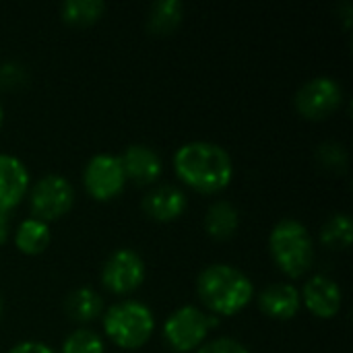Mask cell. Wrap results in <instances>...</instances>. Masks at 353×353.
I'll return each instance as SVG.
<instances>
[{
	"label": "cell",
	"mask_w": 353,
	"mask_h": 353,
	"mask_svg": "<svg viewBox=\"0 0 353 353\" xmlns=\"http://www.w3.org/2000/svg\"><path fill=\"white\" fill-rule=\"evenodd\" d=\"M83 180H85V188L93 199L108 201L122 192L126 176L120 157L110 153H97L87 161Z\"/></svg>",
	"instance_id": "8"
},
{
	"label": "cell",
	"mask_w": 353,
	"mask_h": 353,
	"mask_svg": "<svg viewBox=\"0 0 353 353\" xmlns=\"http://www.w3.org/2000/svg\"><path fill=\"white\" fill-rule=\"evenodd\" d=\"M319 155V161L329 168V170H345L347 165V151L341 143L337 141H327L319 147L316 151Z\"/></svg>",
	"instance_id": "22"
},
{
	"label": "cell",
	"mask_w": 353,
	"mask_h": 353,
	"mask_svg": "<svg viewBox=\"0 0 353 353\" xmlns=\"http://www.w3.org/2000/svg\"><path fill=\"white\" fill-rule=\"evenodd\" d=\"M153 327V312L137 300H122L110 306L103 316V329L108 337L126 350L141 347L151 337Z\"/></svg>",
	"instance_id": "4"
},
{
	"label": "cell",
	"mask_w": 353,
	"mask_h": 353,
	"mask_svg": "<svg viewBox=\"0 0 353 353\" xmlns=\"http://www.w3.org/2000/svg\"><path fill=\"white\" fill-rule=\"evenodd\" d=\"M209 333V321L196 306L178 308L163 325L165 341L178 352H190L199 347Z\"/></svg>",
	"instance_id": "7"
},
{
	"label": "cell",
	"mask_w": 353,
	"mask_h": 353,
	"mask_svg": "<svg viewBox=\"0 0 353 353\" xmlns=\"http://www.w3.org/2000/svg\"><path fill=\"white\" fill-rule=\"evenodd\" d=\"M14 242H17L19 250L27 252V254H37L50 244V228L46 221L29 217L17 228Z\"/></svg>",
	"instance_id": "18"
},
{
	"label": "cell",
	"mask_w": 353,
	"mask_h": 353,
	"mask_svg": "<svg viewBox=\"0 0 353 353\" xmlns=\"http://www.w3.org/2000/svg\"><path fill=\"white\" fill-rule=\"evenodd\" d=\"M269 248L279 269L290 277L304 275L314 263L312 238L298 219H281L269 236Z\"/></svg>",
	"instance_id": "3"
},
{
	"label": "cell",
	"mask_w": 353,
	"mask_h": 353,
	"mask_svg": "<svg viewBox=\"0 0 353 353\" xmlns=\"http://www.w3.org/2000/svg\"><path fill=\"white\" fill-rule=\"evenodd\" d=\"M259 306L265 314L279 321H288L298 314L302 306V296L292 283H273L261 292Z\"/></svg>",
	"instance_id": "13"
},
{
	"label": "cell",
	"mask_w": 353,
	"mask_h": 353,
	"mask_svg": "<svg viewBox=\"0 0 353 353\" xmlns=\"http://www.w3.org/2000/svg\"><path fill=\"white\" fill-rule=\"evenodd\" d=\"M29 186V172L25 163L8 153H0V211L8 213L19 205Z\"/></svg>",
	"instance_id": "10"
},
{
	"label": "cell",
	"mask_w": 353,
	"mask_h": 353,
	"mask_svg": "<svg viewBox=\"0 0 353 353\" xmlns=\"http://www.w3.org/2000/svg\"><path fill=\"white\" fill-rule=\"evenodd\" d=\"M196 292L205 306L217 314H236L252 298V281L232 265H209L196 279Z\"/></svg>",
	"instance_id": "2"
},
{
	"label": "cell",
	"mask_w": 353,
	"mask_h": 353,
	"mask_svg": "<svg viewBox=\"0 0 353 353\" xmlns=\"http://www.w3.org/2000/svg\"><path fill=\"white\" fill-rule=\"evenodd\" d=\"M8 230H10V221H8V215L4 211H0V244L6 242L8 238Z\"/></svg>",
	"instance_id": "25"
},
{
	"label": "cell",
	"mask_w": 353,
	"mask_h": 353,
	"mask_svg": "<svg viewBox=\"0 0 353 353\" xmlns=\"http://www.w3.org/2000/svg\"><path fill=\"white\" fill-rule=\"evenodd\" d=\"M300 296L304 298V304L308 306V310L321 319H331L341 308V290L333 279L325 275H316L308 279Z\"/></svg>",
	"instance_id": "12"
},
{
	"label": "cell",
	"mask_w": 353,
	"mask_h": 353,
	"mask_svg": "<svg viewBox=\"0 0 353 353\" xmlns=\"http://www.w3.org/2000/svg\"><path fill=\"white\" fill-rule=\"evenodd\" d=\"M341 99L343 89L333 77H314L298 89L296 108L302 116L310 120H321L335 112Z\"/></svg>",
	"instance_id": "6"
},
{
	"label": "cell",
	"mask_w": 353,
	"mask_h": 353,
	"mask_svg": "<svg viewBox=\"0 0 353 353\" xmlns=\"http://www.w3.org/2000/svg\"><path fill=\"white\" fill-rule=\"evenodd\" d=\"M352 217L345 213H337L325 221V225L321 230V240L329 248H347L352 244Z\"/></svg>",
	"instance_id": "20"
},
{
	"label": "cell",
	"mask_w": 353,
	"mask_h": 353,
	"mask_svg": "<svg viewBox=\"0 0 353 353\" xmlns=\"http://www.w3.org/2000/svg\"><path fill=\"white\" fill-rule=\"evenodd\" d=\"M240 217L238 211L232 203L228 201H217L209 207L207 215H205V228L207 232L217 238V240H225L230 238L236 230H238Z\"/></svg>",
	"instance_id": "17"
},
{
	"label": "cell",
	"mask_w": 353,
	"mask_h": 353,
	"mask_svg": "<svg viewBox=\"0 0 353 353\" xmlns=\"http://www.w3.org/2000/svg\"><path fill=\"white\" fill-rule=\"evenodd\" d=\"M199 353H250L240 341L232 339V337H219L213 339L205 345H201Z\"/></svg>",
	"instance_id": "23"
},
{
	"label": "cell",
	"mask_w": 353,
	"mask_h": 353,
	"mask_svg": "<svg viewBox=\"0 0 353 353\" xmlns=\"http://www.w3.org/2000/svg\"><path fill=\"white\" fill-rule=\"evenodd\" d=\"M124 176L134 180L137 184H149L159 178L161 174V157L149 145H130L124 149L120 157Z\"/></svg>",
	"instance_id": "11"
},
{
	"label": "cell",
	"mask_w": 353,
	"mask_h": 353,
	"mask_svg": "<svg viewBox=\"0 0 353 353\" xmlns=\"http://www.w3.org/2000/svg\"><path fill=\"white\" fill-rule=\"evenodd\" d=\"M8 353H54L46 343H39V341H23V343H17L14 347H10Z\"/></svg>",
	"instance_id": "24"
},
{
	"label": "cell",
	"mask_w": 353,
	"mask_h": 353,
	"mask_svg": "<svg viewBox=\"0 0 353 353\" xmlns=\"http://www.w3.org/2000/svg\"><path fill=\"white\" fill-rule=\"evenodd\" d=\"M2 118H4V110H2V103H0V126H2Z\"/></svg>",
	"instance_id": "26"
},
{
	"label": "cell",
	"mask_w": 353,
	"mask_h": 353,
	"mask_svg": "<svg viewBox=\"0 0 353 353\" xmlns=\"http://www.w3.org/2000/svg\"><path fill=\"white\" fill-rule=\"evenodd\" d=\"M184 17V4L180 0H159L153 2L147 14V27L151 33L168 35L172 33Z\"/></svg>",
	"instance_id": "16"
},
{
	"label": "cell",
	"mask_w": 353,
	"mask_h": 353,
	"mask_svg": "<svg viewBox=\"0 0 353 353\" xmlns=\"http://www.w3.org/2000/svg\"><path fill=\"white\" fill-rule=\"evenodd\" d=\"M29 203H31V211L35 219H41V221L58 219L64 213H68V209L72 207L74 188L64 176L48 174L39 178L35 186L31 188Z\"/></svg>",
	"instance_id": "5"
},
{
	"label": "cell",
	"mask_w": 353,
	"mask_h": 353,
	"mask_svg": "<svg viewBox=\"0 0 353 353\" xmlns=\"http://www.w3.org/2000/svg\"><path fill=\"white\" fill-rule=\"evenodd\" d=\"M176 174L199 192H219L232 182L234 165L230 153L209 141H190L174 155Z\"/></svg>",
	"instance_id": "1"
},
{
	"label": "cell",
	"mask_w": 353,
	"mask_h": 353,
	"mask_svg": "<svg viewBox=\"0 0 353 353\" xmlns=\"http://www.w3.org/2000/svg\"><path fill=\"white\" fill-rule=\"evenodd\" d=\"M0 314H2V296H0Z\"/></svg>",
	"instance_id": "27"
},
{
	"label": "cell",
	"mask_w": 353,
	"mask_h": 353,
	"mask_svg": "<svg viewBox=\"0 0 353 353\" xmlns=\"http://www.w3.org/2000/svg\"><path fill=\"white\" fill-rule=\"evenodd\" d=\"M103 341L95 331L79 329L70 333L62 345V353H103Z\"/></svg>",
	"instance_id": "21"
},
{
	"label": "cell",
	"mask_w": 353,
	"mask_h": 353,
	"mask_svg": "<svg viewBox=\"0 0 353 353\" xmlns=\"http://www.w3.org/2000/svg\"><path fill=\"white\" fill-rule=\"evenodd\" d=\"M105 10L103 0H66L60 8V14L70 25H91Z\"/></svg>",
	"instance_id": "19"
},
{
	"label": "cell",
	"mask_w": 353,
	"mask_h": 353,
	"mask_svg": "<svg viewBox=\"0 0 353 353\" xmlns=\"http://www.w3.org/2000/svg\"><path fill=\"white\" fill-rule=\"evenodd\" d=\"M145 279V263L139 252L120 248L112 252L101 267V281L114 294H128Z\"/></svg>",
	"instance_id": "9"
},
{
	"label": "cell",
	"mask_w": 353,
	"mask_h": 353,
	"mask_svg": "<svg viewBox=\"0 0 353 353\" xmlns=\"http://www.w3.org/2000/svg\"><path fill=\"white\" fill-rule=\"evenodd\" d=\"M143 209L157 221H172L186 209V194L174 184H161L143 199Z\"/></svg>",
	"instance_id": "14"
},
{
	"label": "cell",
	"mask_w": 353,
	"mask_h": 353,
	"mask_svg": "<svg viewBox=\"0 0 353 353\" xmlns=\"http://www.w3.org/2000/svg\"><path fill=\"white\" fill-rule=\"evenodd\" d=\"M64 308H66V314L72 321L87 323V321L97 319L103 312V300L91 288H77L74 292H70L66 296Z\"/></svg>",
	"instance_id": "15"
}]
</instances>
